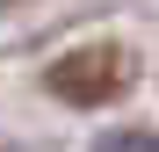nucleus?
<instances>
[{
  "instance_id": "1",
  "label": "nucleus",
  "mask_w": 159,
  "mask_h": 152,
  "mask_svg": "<svg viewBox=\"0 0 159 152\" xmlns=\"http://www.w3.org/2000/svg\"><path fill=\"white\" fill-rule=\"evenodd\" d=\"M130 80H138V58H130L123 44H80V51H65V58L43 72V87L58 101H72V109H101V101L130 94Z\"/></svg>"
},
{
  "instance_id": "2",
  "label": "nucleus",
  "mask_w": 159,
  "mask_h": 152,
  "mask_svg": "<svg viewBox=\"0 0 159 152\" xmlns=\"http://www.w3.org/2000/svg\"><path fill=\"white\" fill-rule=\"evenodd\" d=\"M94 152H159V138H152V131H109Z\"/></svg>"
}]
</instances>
